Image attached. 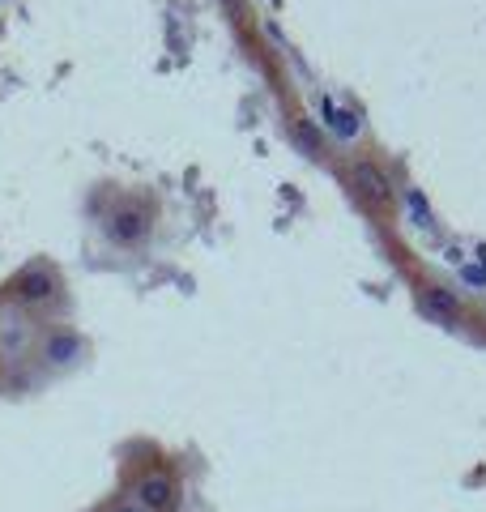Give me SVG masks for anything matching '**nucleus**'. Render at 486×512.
Here are the masks:
<instances>
[{
    "label": "nucleus",
    "instance_id": "6e6552de",
    "mask_svg": "<svg viewBox=\"0 0 486 512\" xmlns=\"http://www.w3.org/2000/svg\"><path fill=\"white\" fill-rule=\"evenodd\" d=\"M103 512H145V508L133 500V495H116V500L103 504Z\"/></svg>",
    "mask_w": 486,
    "mask_h": 512
},
{
    "label": "nucleus",
    "instance_id": "0eeeda50",
    "mask_svg": "<svg viewBox=\"0 0 486 512\" xmlns=\"http://www.w3.org/2000/svg\"><path fill=\"white\" fill-rule=\"evenodd\" d=\"M320 107H324V116H329L333 133H342V137H354V133H359V124H354V116H350V111L337 107L333 99H320Z\"/></svg>",
    "mask_w": 486,
    "mask_h": 512
},
{
    "label": "nucleus",
    "instance_id": "20e7f679",
    "mask_svg": "<svg viewBox=\"0 0 486 512\" xmlns=\"http://www.w3.org/2000/svg\"><path fill=\"white\" fill-rule=\"evenodd\" d=\"M423 312L431 320H440V325H457L461 320V299L448 291V286H427L423 291Z\"/></svg>",
    "mask_w": 486,
    "mask_h": 512
},
{
    "label": "nucleus",
    "instance_id": "39448f33",
    "mask_svg": "<svg viewBox=\"0 0 486 512\" xmlns=\"http://www.w3.org/2000/svg\"><path fill=\"white\" fill-rule=\"evenodd\" d=\"M13 295L22 303H43L56 295V278L47 274V269H26L22 278H13Z\"/></svg>",
    "mask_w": 486,
    "mask_h": 512
},
{
    "label": "nucleus",
    "instance_id": "1a4fd4ad",
    "mask_svg": "<svg viewBox=\"0 0 486 512\" xmlns=\"http://www.w3.org/2000/svg\"><path fill=\"white\" fill-rule=\"evenodd\" d=\"M410 210H414V218H418V222H423V227H431V210H427L423 192H410Z\"/></svg>",
    "mask_w": 486,
    "mask_h": 512
},
{
    "label": "nucleus",
    "instance_id": "f257e3e1",
    "mask_svg": "<svg viewBox=\"0 0 486 512\" xmlns=\"http://www.w3.org/2000/svg\"><path fill=\"white\" fill-rule=\"evenodd\" d=\"M124 495H133V500H137L145 512H180V508H184L180 474H175L171 466H162V461H154V466L137 470V478L128 483Z\"/></svg>",
    "mask_w": 486,
    "mask_h": 512
},
{
    "label": "nucleus",
    "instance_id": "7ed1b4c3",
    "mask_svg": "<svg viewBox=\"0 0 486 512\" xmlns=\"http://www.w3.org/2000/svg\"><path fill=\"white\" fill-rule=\"evenodd\" d=\"M107 235L116 239V244H141V239L150 235V214H145L141 205H124V210L111 214Z\"/></svg>",
    "mask_w": 486,
    "mask_h": 512
},
{
    "label": "nucleus",
    "instance_id": "423d86ee",
    "mask_svg": "<svg viewBox=\"0 0 486 512\" xmlns=\"http://www.w3.org/2000/svg\"><path fill=\"white\" fill-rule=\"evenodd\" d=\"M354 184H359L363 197L376 201V205H384L388 197H393V180H388L376 163H354Z\"/></svg>",
    "mask_w": 486,
    "mask_h": 512
},
{
    "label": "nucleus",
    "instance_id": "f03ea898",
    "mask_svg": "<svg viewBox=\"0 0 486 512\" xmlns=\"http://www.w3.org/2000/svg\"><path fill=\"white\" fill-rule=\"evenodd\" d=\"M39 359L47 367H56V372L77 367L81 359H86V338H81L77 329H47L43 342H39Z\"/></svg>",
    "mask_w": 486,
    "mask_h": 512
}]
</instances>
